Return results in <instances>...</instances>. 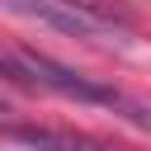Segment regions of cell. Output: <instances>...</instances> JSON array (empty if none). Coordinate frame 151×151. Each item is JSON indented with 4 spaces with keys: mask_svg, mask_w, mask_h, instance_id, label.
Returning <instances> with one entry per match:
<instances>
[{
    "mask_svg": "<svg viewBox=\"0 0 151 151\" xmlns=\"http://www.w3.org/2000/svg\"><path fill=\"white\" fill-rule=\"evenodd\" d=\"M5 104H9V99H5V85H0V109H5Z\"/></svg>",
    "mask_w": 151,
    "mask_h": 151,
    "instance_id": "cell-5",
    "label": "cell"
},
{
    "mask_svg": "<svg viewBox=\"0 0 151 151\" xmlns=\"http://www.w3.org/2000/svg\"><path fill=\"white\" fill-rule=\"evenodd\" d=\"M19 61L28 66V76H33L38 90H52V94L76 99V104L109 109V113H118L123 123L151 132V104H142L137 94H127V90H118V85H104V80H94V76H85V71H71V66H61L57 57L33 52V47H19Z\"/></svg>",
    "mask_w": 151,
    "mask_h": 151,
    "instance_id": "cell-1",
    "label": "cell"
},
{
    "mask_svg": "<svg viewBox=\"0 0 151 151\" xmlns=\"http://www.w3.org/2000/svg\"><path fill=\"white\" fill-rule=\"evenodd\" d=\"M0 9L9 14H24V19H38L57 33H71V38H109L113 28H104L99 19H90L85 9L66 5V0H0Z\"/></svg>",
    "mask_w": 151,
    "mask_h": 151,
    "instance_id": "cell-3",
    "label": "cell"
},
{
    "mask_svg": "<svg viewBox=\"0 0 151 151\" xmlns=\"http://www.w3.org/2000/svg\"><path fill=\"white\" fill-rule=\"evenodd\" d=\"M0 76H5V80H19V85H28V90H38L33 76H28V66L19 61V52H0Z\"/></svg>",
    "mask_w": 151,
    "mask_h": 151,
    "instance_id": "cell-4",
    "label": "cell"
},
{
    "mask_svg": "<svg viewBox=\"0 0 151 151\" xmlns=\"http://www.w3.org/2000/svg\"><path fill=\"white\" fill-rule=\"evenodd\" d=\"M0 142L28 146V151H127L118 142L90 137V132H71V127H33V123H0Z\"/></svg>",
    "mask_w": 151,
    "mask_h": 151,
    "instance_id": "cell-2",
    "label": "cell"
}]
</instances>
